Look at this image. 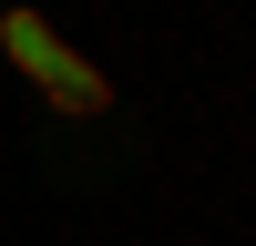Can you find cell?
<instances>
[{
    "label": "cell",
    "instance_id": "6da1fadb",
    "mask_svg": "<svg viewBox=\"0 0 256 246\" xmlns=\"http://www.w3.org/2000/svg\"><path fill=\"white\" fill-rule=\"evenodd\" d=\"M41 102H52V113H72V123H92V113H113V82H102L72 41H62V62L41 72Z\"/></svg>",
    "mask_w": 256,
    "mask_h": 246
}]
</instances>
